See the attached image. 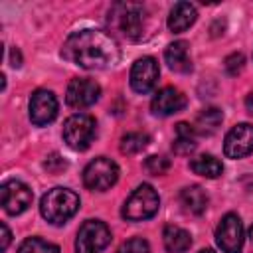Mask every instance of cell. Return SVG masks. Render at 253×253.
<instances>
[{"mask_svg":"<svg viewBox=\"0 0 253 253\" xmlns=\"http://www.w3.org/2000/svg\"><path fill=\"white\" fill-rule=\"evenodd\" d=\"M61 55L83 69H107L119 61L121 51L111 34L87 28L71 34L65 40Z\"/></svg>","mask_w":253,"mask_h":253,"instance_id":"cell-1","label":"cell"},{"mask_svg":"<svg viewBox=\"0 0 253 253\" xmlns=\"http://www.w3.org/2000/svg\"><path fill=\"white\" fill-rule=\"evenodd\" d=\"M79 210V196L67 188H51L42 196L40 211L45 221L53 225H63Z\"/></svg>","mask_w":253,"mask_h":253,"instance_id":"cell-2","label":"cell"},{"mask_svg":"<svg viewBox=\"0 0 253 253\" xmlns=\"http://www.w3.org/2000/svg\"><path fill=\"white\" fill-rule=\"evenodd\" d=\"M109 26L126 40H140L144 30V6L134 2H119L109 12Z\"/></svg>","mask_w":253,"mask_h":253,"instance_id":"cell-3","label":"cell"},{"mask_svg":"<svg viewBox=\"0 0 253 253\" xmlns=\"http://www.w3.org/2000/svg\"><path fill=\"white\" fill-rule=\"evenodd\" d=\"M160 198L150 184H140L125 202L123 217L128 221H144L158 211Z\"/></svg>","mask_w":253,"mask_h":253,"instance_id":"cell-4","label":"cell"},{"mask_svg":"<svg viewBox=\"0 0 253 253\" xmlns=\"http://www.w3.org/2000/svg\"><path fill=\"white\" fill-rule=\"evenodd\" d=\"M97 123L91 115L77 113L63 123V140L73 150H85L95 138Z\"/></svg>","mask_w":253,"mask_h":253,"instance_id":"cell-5","label":"cell"},{"mask_svg":"<svg viewBox=\"0 0 253 253\" xmlns=\"http://www.w3.org/2000/svg\"><path fill=\"white\" fill-rule=\"evenodd\" d=\"M119 180V166L107 156L91 160L83 170V184L93 192H105Z\"/></svg>","mask_w":253,"mask_h":253,"instance_id":"cell-6","label":"cell"},{"mask_svg":"<svg viewBox=\"0 0 253 253\" xmlns=\"http://www.w3.org/2000/svg\"><path fill=\"white\" fill-rule=\"evenodd\" d=\"M111 243V229L99 219H87L75 237V253H101Z\"/></svg>","mask_w":253,"mask_h":253,"instance_id":"cell-7","label":"cell"},{"mask_svg":"<svg viewBox=\"0 0 253 253\" xmlns=\"http://www.w3.org/2000/svg\"><path fill=\"white\" fill-rule=\"evenodd\" d=\"M215 241L223 253H241L243 223L237 213H225L215 229Z\"/></svg>","mask_w":253,"mask_h":253,"instance_id":"cell-8","label":"cell"},{"mask_svg":"<svg viewBox=\"0 0 253 253\" xmlns=\"http://www.w3.org/2000/svg\"><path fill=\"white\" fill-rule=\"evenodd\" d=\"M32 190L20 182V180H6L0 186V200H2V208L6 213L10 215H18L22 211H26L32 204Z\"/></svg>","mask_w":253,"mask_h":253,"instance_id":"cell-9","label":"cell"},{"mask_svg":"<svg viewBox=\"0 0 253 253\" xmlns=\"http://www.w3.org/2000/svg\"><path fill=\"white\" fill-rule=\"evenodd\" d=\"M99 95H101V87L97 81L89 77H75L67 85L65 103L71 109H87L93 103H97Z\"/></svg>","mask_w":253,"mask_h":253,"instance_id":"cell-10","label":"cell"},{"mask_svg":"<svg viewBox=\"0 0 253 253\" xmlns=\"http://www.w3.org/2000/svg\"><path fill=\"white\" fill-rule=\"evenodd\" d=\"M158 75H160V67H158V61L154 57H140L134 61L132 69H130V87L140 93V95H146L150 93L156 83H158Z\"/></svg>","mask_w":253,"mask_h":253,"instance_id":"cell-11","label":"cell"},{"mask_svg":"<svg viewBox=\"0 0 253 253\" xmlns=\"http://www.w3.org/2000/svg\"><path fill=\"white\" fill-rule=\"evenodd\" d=\"M223 152L227 158H243L253 152V125L249 123H239L235 125L223 140Z\"/></svg>","mask_w":253,"mask_h":253,"instance_id":"cell-12","label":"cell"},{"mask_svg":"<svg viewBox=\"0 0 253 253\" xmlns=\"http://www.w3.org/2000/svg\"><path fill=\"white\" fill-rule=\"evenodd\" d=\"M57 117V99L47 89H38L30 97V121L38 126L51 123Z\"/></svg>","mask_w":253,"mask_h":253,"instance_id":"cell-13","label":"cell"},{"mask_svg":"<svg viewBox=\"0 0 253 253\" xmlns=\"http://www.w3.org/2000/svg\"><path fill=\"white\" fill-rule=\"evenodd\" d=\"M186 107V97L182 91L174 87H164L160 89L150 103V109L156 117H170L174 113H180Z\"/></svg>","mask_w":253,"mask_h":253,"instance_id":"cell-14","label":"cell"},{"mask_svg":"<svg viewBox=\"0 0 253 253\" xmlns=\"http://www.w3.org/2000/svg\"><path fill=\"white\" fill-rule=\"evenodd\" d=\"M164 59L168 63V67L176 73H188L192 69V59H190V45L184 40L172 42L166 51H164Z\"/></svg>","mask_w":253,"mask_h":253,"instance_id":"cell-15","label":"cell"},{"mask_svg":"<svg viewBox=\"0 0 253 253\" xmlns=\"http://www.w3.org/2000/svg\"><path fill=\"white\" fill-rule=\"evenodd\" d=\"M198 18L196 6H192L190 2H178L172 6L170 14H168V30L174 34L186 32Z\"/></svg>","mask_w":253,"mask_h":253,"instance_id":"cell-16","label":"cell"},{"mask_svg":"<svg viewBox=\"0 0 253 253\" xmlns=\"http://www.w3.org/2000/svg\"><path fill=\"white\" fill-rule=\"evenodd\" d=\"M162 241L168 253H186L192 245V235L178 225H166L162 231Z\"/></svg>","mask_w":253,"mask_h":253,"instance_id":"cell-17","label":"cell"},{"mask_svg":"<svg viewBox=\"0 0 253 253\" xmlns=\"http://www.w3.org/2000/svg\"><path fill=\"white\" fill-rule=\"evenodd\" d=\"M180 202H182L186 211L200 215L208 208V194H206V190L202 186H188V188L182 190Z\"/></svg>","mask_w":253,"mask_h":253,"instance_id":"cell-18","label":"cell"},{"mask_svg":"<svg viewBox=\"0 0 253 253\" xmlns=\"http://www.w3.org/2000/svg\"><path fill=\"white\" fill-rule=\"evenodd\" d=\"M221 121H223V113L219 109H215V107H210V109H204L196 117V123L192 126H194V130L198 134H206L208 136V134H213L219 128Z\"/></svg>","mask_w":253,"mask_h":253,"instance_id":"cell-19","label":"cell"},{"mask_svg":"<svg viewBox=\"0 0 253 253\" xmlns=\"http://www.w3.org/2000/svg\"><path fill=\"white\" fill-rule=\"evenodd\" d=\"M190 168H192V172H196L204 178H210V180L221 176V172H223V164L211 154H202V156L194 158L190 162Z\"/></svg>","mask_w":253,"mask_h":253,"instance_id":"cell-20","label":"cell"},{"mask_svg":"<svg viewBox=\"0 0 253 253\" xmlns=\"http://www.w3.org/2000/svg\"><path fill=\"white\" fill-rule=\"evenodd\" d=\"M150 142V136L144 132H126L121 138V152L123 154H136L140 150H144Z\"/></svg>","mask_w":253,"mask_h":253,"instance_id":"cell-21","label":"cell"},{"mask_svg":"<svg viewBox=\"0 0 253 253\" xmlns=\"http://www.w3.org/2000/svg\"><path fill=\"white\" fill-rule=\"evenodd\" d=\"M18 253H59V247L42 237H28L20 243Z\"/></svg>","mask_w":253,"mask_h":253,"instance_id":"cell-22","label":"cell"},{"mask_svg":"<svg viewBox=\"0 0 253 253\" xmlns=\"http://www.w3.org/2000/svg\"><path fill=\"white\" fill-rule=\"evenodd\" d=\"M144 168L152 174V176H162V174H166L168 172V168H170V160L166 158V156H148L146 158V162H144Z\"/></svg>","mask_w":253,"mask_h":253,"instance_id":"cell-23","label":"cell"},{"mask_svg":"<svg viewBox=\"0 0 253 253\" xmlns=\"http://www.w3.org/2000/svg\"><path fill=\"white\" fill-rule=\"evenodd\" d=\"M117 253H150V245L142 237H132V239H126L117 249Z\"/></svg>","mask_w":253,"mask_h":253,"instance_id":"cell-24","label":"cell"},{"mask_svg":"<svg viewBox=\"0 0 253 253\" xmlns=\"http://www.w3.org/2000/svg\"><path fill=\"white\" fill-rule=\"evenodd\" d=\"M172 148H174V152H176V154H182V156H186V154L194 152V150H196L194 136H176V140H174Z\"/></svg>","mask_w":253,"mask_h":253,"instance_id":"cell-25","label":"cell"},{"mask_svg":"<svg viewBox=\"0 0 253 253\" xmlns=\"http://www.w3.org/2000/svg\"><path fill=\"white\" fill-rule=\"evenodd\" d=\"M243 55L241 53H231L229 57H225V69L229 75H237L243 69Z\"/></svg>","mask_w":253,"mask_h":253,"instance_id":"cell-26","label":"cell"},{"mask_svg":"<svg viewBox=\"0 0 253 253\" xmlns=\"http://www.w3.org/2000/svg\"><path fill=\"white\" fill-rule=\"evenodd\" d=\"M43 166H45V170H47V172L57 174V172H61V170H65V168H67V162H65L59 154H51V156H47V160L43 162Z\"/></svg>","mask_w":253,"mask_h":253,"instance_id":"cell-27","label":"cell"},{"mask_svg":"<svg viewBox=\"0 0 253 253\" xmlns=\"http://www.w3.org/2000/svg\"><path fill=\"white\" fill-rule=\"evenodd\" d=\"M0 229H2V241H0V249L2 251H6V247L10 245V229H8V225L6 223H0Z\"/></svg>","mask_w":253,"mask_h":253,"instance_id":"cell-28","label":"cell"},{"mask_svg":"<svg viewBox=\"0 0 253 253\" xmlns=\"http://www.w3.org/2000/svg\"><path fill=\"white\" fill-rule=\"evenodd\" d=\"M245 107H247V113L253 115V93L247 95V99H245Z\"/></svg>","mask_w":253,"mask_h":253,"instance_id":"cell-29","label":"cell"},{"mask_svg":"<svg viewBox=\"0 0 253 253\" xmlns=\"http://www.w3.org/2000/svg\"><path fill=\"white\" fill-rule=\"evenodd\" d=\"M12 61H14V67H20L22 63H20V53H18V49H12Z\"/></svg>","mask_w":253,"mask_h":253,"instance_id":"cell-30","label":"cell"},{"mask_svg":"<svg viewBox=\"0 0 253 253\" xmlns=\"http://www.w3.org/2000/svg\"><path fill=\"white\" fill-rule=\"evenodd\" d=\"M249 237H251V241H253V225H251V229H249Z\"/></svg>","mask_w":253,"mask_h":253,"instance_id":"cell-31","label":"cell"},{"mask_svg":"<svg viewBox=\"0 0 253 253\" xmlns=\"http://www.w3.org/2000/svg\"><path fill=\"white\" fill-rule=\"evenodd\" d=\"M200 253H215V251H211V249H204V251H200Z\"/></svg>","mask_w":253,"mask_h":253,"instance_id":"cell-32","label":"cell"}]
</instances>
